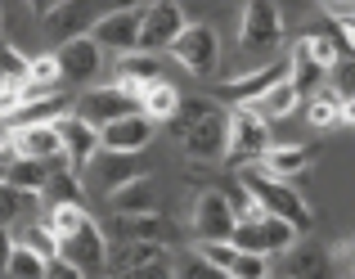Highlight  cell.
<instances>
[{
    "instance_id": "obj_16",
    "label": "cell",
    "mask_w": 355,
    "mask_h": 279,
    "mask_svg": "<svg viewBox=\"0 0 355 279\" xmlns=\"http://www.w3.org/2000/svg\"><path fill=\"white\" fill-rule=\"evenodd\" d=\"M153 131L157 126L148 122V117H121V122L113 126H104L99 131V153H130V158H139V149H148L153 144Z\"/></svg>"
},
{
    "instance_id": "obj_43",
    "label": "cell",
    "mask_w": 355,
    "mask_h": 279,
    "mask_svg": "<svg viewBox=\"0 0 355 279\" xmlns=\"http://www.w3.org/2000/svg\"><path fill=\"white\" fill-rule=\"evenodd\" d=\"M198 257L207 266H216V271H230V262H234V244H198Z\"/></svg>"
},
{
    "instance_id": "obj_38",
    "label": "cell",
    "mask_w": 355,
    "mask_h": 279,
    "mask_svg": "<svg viewBox=\"0 0 355 279\" xmlns=\"http://www.w3.org/2000/svg\"><path fill=\"white\" fill-rule=\"evenodd\" d=\"M27 208H36V198H27V194H18V189H9L5 180H0V230H9L18 217H23Z\"/></svg>"
},
{
    "instance_id": "obj_4",
    "label": "cell",
    "mask_w": 355,
    "mask_h": 279,
    "mask_svg": "<svg viewBox=\"0 0 355 279\" xmlns=\"http://www.w3.org/2000/svg\"><path fill=\"white\" fill-rule=\"evenodd\" d=\"M171 59L180 63L184 72H193V77H211V72H216V63H220V36H216V27L189 23L180 36H175Z\"/></svg>"
},
{
    "instance_id": "obj_44",
    "label": "cell",
    "mask_w": 355,
    "mask_h": 279,
    "mask_svg": "<svg viewBox=\"0 0 355 279\" xmlns=\"http://www.w3.org/2000/svg\"><path fill=\"white\" fill-rule=\"evenodd\" d=\"M45 279H86V275H81L77 266H68L63 257H54V262L45 266Z\"/></svg>"
},
{
    "instance_id": "obj_49",
    "label": "cell",
    "mask_w": 355,
    "mask_h": 279,
    "mask_svg": "<svg viewBox=\"0 0 355 279\" xmlns=\"http://www.w3.org/2000/svg\"><path fill=\"white\" fill-rule=\"evenodd\" d=\"M5 167H9V153H5V144H0V180H5Z\"/></svg>"
},
{
    "instance_id": "obj_17",
    "label": "cell",
    "mask_w": 355,
    "mask_h": 279,
    "mask_svg": "<svg viewBox=\"0 0 355 279\" xmlns=\"http://www.w3.org/2000/svg\"><path fill=\"white\" fill-rule=\"evenodd\" d=\"M252 167H257L266 180H284V185H293L297 176L311 167V149H306V144H270Z\"/></svg>"
},
{
    "instance_id": "obj_12",
    "label": "cell",
    "mask_w": 355,
    "mask_h": 279,
    "mask_svg": "<svg viewBox=\"0 0 355 279\" xmlns=\"http://www.w3.org/2000/svg\"><path fill=\"white\" fill-rule=\"evenodd\" d=\"M59 140H63V162H68L72 176H81L99 158V131H95V126H86L77 113H63L59 117Z\"/></svg>"
},
{
    "instance_id": "obj_37",
    "label": "cell",
    "mask_w": 355,
    "mask_h": 279,
    "mask_svg": "<svg viewBox=\"0 0 355 279\" xmlns=\"http://www.w3.org/2000/svg\"><path fill=\"white\" fill-rule=\"evenodd\" d=\"M27 54L23 50H14V45L0 36V81H14V86H23V77H27Z\"/></svg>"
},
{
    "instance_id": "obj_18",
    "label": "cell",
    "mask_w": 355,
    "mask_h": 279,
    "mask_svg": "<svg viewBox=\"0 0 355 279\" xmlns=\"http://www.w3.org/2000/svg\"><path fill=\"white\" fill-rule=\"evenodd\" d=\"M54 63H59L63 77H72V81H90L99 68H104V50H99L90 36H72V41H63V45H59Z\"/></svg>"
},
{
    "instance_id": "obj_23",
    "label": "cell",
    "mask_w": 355,
    "mask_h": 279,
    "mask_svg": "<svg viewBox=\"0 0 355 279\" xmlns=\"http://www.w3.org/2000/svg\"><path fill=\"white\" fill-rule=\"evenodd\" d=\"M113 212L117 217H148V212H157V185H153V176H135L130 185H121V189L113 194Z\"/></svg>"
},
{
    "instance_id": "obj_25",
    "label": "cell",
    "mask_w": 355,
    "mask_h": 279,
    "mask_svg": "<svg viewBox=\"0 0 355 279\" xmlns=\"http://www.w3.org/2000/svg\"><path fill=\"white\" fill-rule=\"evenodd\" d=\"M50 176H54V162H32V158H9V167H5V185L27 194V198H41Z\"/></svg>"
},
{
    "instance_id": "obj_22",
    "label": "cell",
    "mask_w": 355,
    "mask_h": 279,
    "mask_svg": "<svg viewBox=\"0 0 355 279\" xmlns=\"http://www.w3.org/2000/svg\"><path fill=\"white\" fill-rule=\"evenodd\" d=\"M63 95H50V99H27V104H18L9 117H0V126L5 131H27V126H59L63 117Z\"/></svg>"
},
{
    "instance_id": "obj_32",
    "label": "cell",
    "mask_w": 355,
    "mask_h": 279,
    "mask_svg": "<svg viewBox=\"0 0 355 279\" xmlns=\"http://www.w3.org/2000/svg\"><path fill=\"white\" fill-rule=\"evenodd\" d=\"M306 122H311L315 131H329V126H338V122H342V99L333 95L329 86L315 90V95L306 99Z\"/></svg>"
},
{
    "instance_id": "obj_35",
    "label": "cell",
    "mask_w": 355,
    "mask_h": 279,
    "mask_svg": "<svg viewBox=\"0 0 355 279\" xmlns=\"http://www.w3.org/2000/svg\"><path fill=\"white\" fill-rule=\"evenodd\" d=\"M45 257H36L32 248H23V244H14V253H9V266H5V275L9 279H45Z\"/></svg>"
},
{
    "instance_id": "obj_19",
    "label": "cell",
    "mask_w": 355,
    "mask_h": 279,
    "mask_svg": "<svg viewBox=\"0 0 355 279\" xmlns=\"http://www.w3.org/2000/svg\"><path fill=\"white\" fill-rule=\"evenodd\" d=\"M99 23V14L86 5V0H59V5L50 9V18H45V27H50L59 41H72V36H90V27Z\"/></svg>"
},
{
    "instance_id": "obj_26",
    "label": "cell",
    "mask_w": 355,
    "mask_h": 279,
    "mask_svg": "<svg viewBox=\"0 0 355 279\" xmlns=\"http://www.w3.org/2000/svg\"><path fill=\"white\" fill-rule=\"evenodd\" d=\"M59 81H63V72H59V63H54V54H41V59H32L27 63V77H23V86H18V99H50V95H59Z\"/></svg>"
},
{
    "instance_id": "obj_36",
    "label": "cell",
    "mask_w": 355,
    "mask_h": 279,
    "mask_svg": "<svg viewBox=\"0 0 355 279\" xmlns=\"http://www.w3.org/2000/svg\"><path fill=\"white\" fill-rule=\"evenodd\" d=\"M45 226L54 230V239H68V235H77L81 226H90V212L86 208H54L50 217H45Z\"/></svg>"
},
{
    "instance_id": "obj_42",
    "label": "cell",
    "mask_w": 355,
    "mask_h": 279,
    "mask_svg": "<svg viewBox=\"0 0 355 279\" xmlns=\"http://www.w3.org/2000/svg\"><path fill=\"white\" fill-rule=\"evenodd\" d=\"M175 279H230V271H216V266H207L198 253H189L180 266H171Z\"/></svg>"
},
{
    "instance_id": "obj_15",
    "label": "cell",
    "mask_w": 355,
    "mask_h": 279,
    "mask_svg": "<svg viewBox=\"0 0 355 279\" xmlns=\"http://www.w3.org/2000/svg\"><path fill=\"white\" fill-rule=\"evenodd\" d=\"M279 279H333V253L324 244H311V239H297L284 253V271Z\"/></svg>"
},
{
    "instance_id": "obj_41",
    "label": "cell",
    "mask_w": 355,
    "mask_h": 279,
    "mask_svg": "<svg viewBox=\"0 0 355 279\" xmlns=\"http://www.w3.org/2000/svg\"><path fill=\"white\" fill-rule=\"evenodd\" d=\"M23 248H32V253L45 257V262H54V257H59V239H54L50 226H32V230L23 235Z\"/></svg>"
},
{
    "instance_id": "obj_6",
    "label": "cell",
    "mask_w": 355,
    "mask_h": 279,
    "mask_svg": "<svg viewBox=\"0 0 355 279\" xmlns=\"http://www.w3.org/2000/svg\"><path fill=\"white\" fill-rule=\"evenodd\" d=\"M139 14L144 5H126V9H113V14H99V23L90 27V41L108 54H135L139 50Z\"/></svg>"
},
{
    "instance_id": "obj_33",
    "label": "cell",
    "mask_w": 355,
    "mask_h": 279,
    "mask_svg": "<svg viewBox=\"0 0 355 279\" xmlns=\"http://www.w3.org/2000/svg\"><path fill=\"white\" fill-rule=\"evenodd\" d=\"M211 113H216V99H207V95H184L180 108H175V117H171V131L184 135L189 126H198L202 117H211Z\"/></svg>"
},
{
    "instance_id": "obj_30",
    "label": "cell",
    "mask_w": 355,
    "mask_h": 279,
    "mask_svg": "<svg viewBox=\"0 0 355 279\" xmlns=\"http://www.w3.org/2000/svg\"><path fill=\"white\" fill-rule=\"evenodd\" d=\"M320 81H324V72L315 68V63H311V54H306V50H302V41H297L293 50H288V86H293L297 95H306V99H311Z\"/></svg>"
},
{
    "instance_id": "obj_13",
    "label": "cell",
    "mask_w": 355,
    "mask_h": 279,
    "mask_svg": "<svg viewBox=\"0 0 355 279\" xmlns=\"http://www.w3.org/2000/svg\"><path fill=\"white\" fill-rule=\"evenodd\" d=\"M59 257L68 266H77L81 275H86V271H99V266L108 262V239H104V230L90 221V226H81L77 235L59 239Z\"/></svg>"
},
{
    "instance_id": "obj_31",
    "label": "cell",
    "mask_w": 355,
    "mask_h": 279,
    "mask_svg": "<svg viewBox=\"0 0 355 279\" xmlns=\"http://www.w3.org/2000/svg\"><path fill=\"white\" fill-rule=\"evenodd\" d=\"M297 99H302V95H297V90L288 86V81H279L275 90H266V95H261L257 104H248V108H252V113H257L261 122L270 126L275 117H288V113H293V108H297Z\"/></svg>"
},
{
    "instance_id": "obj_51",
    "label": "cell",
    "mask_w": 355,
    "mask_h": 279,
    "mask_svg": "<svg viewBox=\"0 0 355 279\" xmlns=\"http://www.w3.org/2000/svg\"><path fill=\"white\" fill-rule=\"evenodd\" d=\"M0 23H5V14H0Z\"/></svg>"
},
{
    "instance_id": "obj_29",
    "label": "cell",
    "mask_w": 355,
    "mask_h": 279,
    "mask_svg": "<svg viewBox=\"0 0 355 279\" xmlns=\"http://www.w3.org/2000/svg\"><path fill=\"white\" fill-rule=\"evenodd\" d=\"M166 262V248L157 244H121L117 253H108V266H113V275H130V271H144V266H157Z\"/></svg>"
},
{
    "instance_id": "obj_8",
    "label": "cell",
    "mask_w": 355,
    "mask_h": 279,
    "mask_svg": "<svg viewBox=\"0 0 355 279\" xmlns=\"http://www.w3.org/2000/svg\"><path fill=\"white\" fill-rule=\"evenodd\" d=\"M270 149V126L261 122L252 108H234L230 113V144H225V162L252 167L261 153Z\"/></svg>"
},
{
    "instance_id": "obj_45",
    "label": "cell",
    "mask_w": 355,
    "mask_h": 279,
    "mask_svg": "<svg viewBox=\"0 0 355 279\" xmlns=\"http://www.w3.org/2000/svg\"><path fill=\"white\" fill-rule=\"evenodd\" d=\"M121 279H175V271L166 262H157V266H144V271H130V275H121Z\"/></svg>"
},
{
    "instance_id": "obj_24",
    "label": "cell",
    "mask_w": 355,
    "mask_h": 279,
    "mask_svg": "<svg viewBox=\"0 0 355 279\" xmlns=\"http://www.w3.org/2000/svg\"><path fill=\"white\" fill-rule=\"evenodd\" d=\"M153 81H162V77H157V59H153V54L135 50V54H121V59H117V86L126 90L130 99H139Z\"/></svg>"
},
{
    "instance_id": "obj_5",
    "label": "cell",
    "mask_w": 355,
    "mask_h": 279,
    "mask_svg": "<svg viewBox=\"0 0 355 279\" xmlns=\"http://www.w3.org/2000/svg\"><path fill=\"white\" fill-rule=\"evenodd\" d=\"M184 27H189V18H184V9L175 0L144 5V14H139V54H153L157 59V50H171Z\"/></svg>"
},
{
    "instance_id": "obj_27",
    "label": "cell",
    "mask_w": 355,
    "mask_h": 279,
    "mask_svg": "<svg viewBox=\"0 0 355 279\" xmlns=\"http://www.w3.org/2000/svg\"><path fill=\"white\" fill-rule=\"evenodd\" d=\"M175 108H180V90L171 86V81H153V86L139 95V117H148V122H171Z\"/></svg>"
},
{
    "instance_id": "obj_21",
    "label": "cell",
    "mask_w": 355,
    "mask_h": 279,
    "mask_svg": "<svg viewBox=\"0 0 355 279\" xmlns=\"http://www.w3.org/2000/svg\"><path fill=\"white\" fill-rule=\"evenodd\" d=\"M117 235H121V244H157V248H166L175 239V226L166 217H157V212H148V217H117Z\"/></svg>"
},
{
    "instance_id": "obj_11",
    "label": "cell",
    "mask_w": 355,
    "mask_h": 279,
    "mask_svg": "<svg viewBox=\"0 0 355 279\" xmlns=\"http://www.w3.org/2000/svg\"><path fill=\"white\" fill-rule=\"evenodd\" d=\"M279 81H288V59H275V63H266V68H252V72H243V77L220 81V99L248 108V104H257L266 90H275Z\"/></svg>"
},
{
    "instance_id": "obj_2",
    "label": "cell",
    "mask_w": 355,
    "mask_h": 279,
    "mask_svg": "<svg viewBox=\"0 0 355 279\" xmlns=\"http://www.w3.org/2000/svg\"><path fill=\"white\" fill-rule=\"evenodd\" d=\"M284 41V14L270 0H248L239 18V50L243 54H270Z\"/></svg>"
},
{
    "instance_id": "obj_34",
    "label": "cell",
    "mask_w": 355,
    "mask_h": 279,
    "mask_svg": "<svg viewBox=\"0 0 355 279\" xmlns=\"http://www.w3.org/2000/svg\"><path fill=\"white\" fill-rule=\"evenodd\" d=\"M302 50L311 54V63H315L320 72H333V63L342 59V54H338V41H333L329 32H306V36H302Z\"/></svg>"
},
{
    "instance_id": "obj_40",
    "label": "cell",
    "mask_w": 355,
    "mask_h": 279,
    "mask_svg": "<svg viewBox=\"0 0 355 279\" xmlns=\"http://www.w3.org/2000/svg\"><path fill=\"white\" fill-rule=\"evenodd\" d=\"M329 77H333V86H329V90H333L338 99H355V54H342V59L333 63Z\"/></svg>"
},
{
    "instance_id": "obj_50",
    "label": "cell",
    "mask_w": 355,
    "mask_h": 279,
    "mask_svg": "<svg viewBox=\"0 0 355 279\" xmlns=\"http://www.w3.org/2000/svg\"><path fill=\"white\" fill-rule=\"evenodd\" d=\"M347 262L355 266V239H351V244H347Z\"/></svg>"
},
{
    "instance_id": "obj_1",
    "label": "cell",
    "mask_w": 355,
    "mask_h": 279,
    "mask_svg": "<svg viewBox=\"0 0 355 279\" xmlns=\"http://www.w3.org/2000/svg\"><path fill=\"white\" fill-rule=\"evenodd\" d=\"M239 185L252 194V203H257L266 217H275V221H284V226H293L297 235H306V230L315 226L311 203H306L302 194L293 189V185H284V180H266L257 167H243V171H239Z\"/></svg>"
},
{
    "instance_id": "obj_14",
    "label": "cell",
    "mask_w": 355,
    "mask_h": 279,
    "mask_svg": "<svg viewBox=\"0 0 355 279\" xmlns=\"http://www.w3.org/2000/svg\"><path fill=\"white\" fill-rule=\"evenodd\" d=\"M5 153L9 158H32V162H59V158H63L59 126H27V131H9L5 135Z\"/></svg>"
},
{
    "instance_id": "obj_28",
    "label": "cell",
    "mask_w": 355,
    "mask_h": 279,
    "mask_svg": "<svg viewBox=\"0 0 355 279\" xmlns=\"http://www.w3.org/2000/svg\"><path fill=\"white\" fill-rule=\"evenodd\" d=\"M36 203H45V212H54V208H86V189H81V180L72 171H54Z\"/></svg>"
},
{
    "instance_id": "obj_10",
    "label": "cell",
    "mask_w": 355,
    "mask_h": 279,
    "mask_svg": "<svg viewBox=\"0 0 355 279\" xmlns=\"http://www.w3.org/2000/svg\"><path fill=\"white\" fill-rule=\"evenodd\" d=\"M234 230H239V217L230 212L225 194L220 189L198 194V203H193V235H198V244H230Z\"/></svg>"
},
{
    "instance_id": "obj_39",
    "label": "cell",
    "mask_w": 355,
    "mask_h": 279,
    "mask_svg": "<svg viewBox=\"0 0 355 279\" xmlns=\"http://www.w3.org/2000/svg\"><path fill=\"white\" fill-rule=\"evenodd\" d=\"M230 279H270V257L234 253V262H230Z\"/></svg>"
},
{
    "instance_id": "obj_48",
    "label": "cell",
    "mask_w": 355,
    "mask_h": 279,
    "mask_svg": "<svg viewBox=\"0 0 355 279\" xmlns=\"http://www.w3.org/2000/svg\"><path fill=\"white\" fill-rule=\"evenodd\" d=\"M342 27V36H347V45H351V54H355V18H351V23H338Z\"/></svg>"
},
{
    "instance_id": "obj_7",
    "label": "cell",
    "mask_w": 355,
    "mask_h": 279,
    "mask_svg": "<svg viewBox=\"0 0 355 279\" xmlns=\"http://www.w3.org/2000/svg\"><path fill=\"white\" fill-rule=\"evenodd\" d=\"M135 113H139V99H130L121 86H95L77 99V117L86 126H95V131L121 122V117H135Z\"/></svg>"
},
{
    "instance_id": "obj_9",
    "label": "cell",
    "mask_w": 355,
    "mask_h": 279,
    "mask_svg": "<svg viewBox=\"0 0 355 279\" xmlns=\"http://www.w3.org/2000/svg\"><path fill=\"white\" fill-rule=\"evenodd\" d=\"M225 144H230V113H220V108L180 135V153L189 162H225Z\"/></svg>"
},
{
    "instance_id": "obj_20",
    "label": "cell",
    "mask_w": 355,
    "mask_h": 279,
    "mask_svg": "<svg viewBox=\"0 0 355 279\" xmlns=\"http://www.w3.org/2000/svg\"><path fill=\"white\" fill-rule=\"evenodd\" d=\"M86 171H95L99 194H104V198H113L121 185H130L135 176H144V171H139V158H130V153H99Z\"/></svg>"
},
{
    "instance_id": "obj_46",
    "label": "cell",
    "mask_w": 355,
    "mask_h": 279,
    "mask_svg": "<svg viewBox=\"0 0 355 279\" xmlns=\"http://www.w3.org/2000/svg\"><path fill=\"white\" fill-rule=\"evenodd\" d=\"M14 244H18V239L9 235V230H0V271L9 266V253H14Z\"/></svg>"
},
{
    "instance_id": "obj_47",
    "label": "cell",
    "mask_w": 355,
    "mask_h": 279,
    "mask_svg": "<svg viewBox=\"0 0 355 279\" xmlns=\"http://www.w3.org/2000/svg\"><path fill=\"white\" fill-rule=\"evenodd\" d=\"M342 122L355 126V99H342Z\"/></svg>"
},
{
    "instance_id": "obj_3",
    "label": "cell",
    "mask_w": 355,
    "mask_h": 279,
    "mask_svg": "<svg viewBox=\"0 0 355 279\" xmlns=\"http://www.w3.org/2000/svg\"><path fill=\"white\" fill-rule=\"evenodd\" d=\"M297 230L293 226H284V221H275V217H252V221H239V230H234V253H257V257H284L288 248L297 244Z\"/></svg>"
}]
</instances>
